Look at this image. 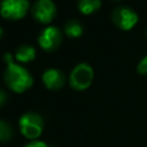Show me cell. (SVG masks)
<instances>
[{
    "label": "cell",
    "instance_id": "6da1fadb",
    "mask_svg": "<svg viewBox=\"0 0 147 147\" xmlns=\"http://www.w3.org/2000/svg\"><path fill=\"white\" fill-rule=\"evenodd\" d=\"M3 82L10 91L15 93H23L33 85V77L26 68L16 62H11L6 64Z\"/></svg>",
    "mask_w": 147,
    "mask_h": 147
},
{
    "label": "cell",
    "instance_id": "7a4b0ae2",
    "mask_svg": "<svg viewBox=\"0 0 147 147\" xmlns=\"http://www.w3.org/2000/svg\"><path fill=\"white\" fill-rule=\"evenodd\" d=\"M94 72L91 64L80 62L76 64L69 75V85L72 90L82 92L87 90L93 82Z\"/></svg>",
    "mask_w": 147,
    "mask_h": 147
},
{
    "label": "cell",
    "instance_id": "3957f363",
    "mask_svg": "<svg viewBox=\"0 0 147 147\" xmlns=\"http://www.w3.org/2000/svg\"><path fill=\"white\" fill-rule=\"evenodd\" d=\"M18 127L22 136L31 140H37L44 131V119L39 114L29 111L20 117Z\"/></svg>",
    "mask_w": 147,
    "mask_h": 147
},
{
    "label": "cell",
    "instance_id": "277c9868",
    "mask_svg": "<svg viewBox=\"0 0 147 147\" xmlns=\"http://www.w3.org/2000/svg\"><path fill=\"white\" fill-rule=\"evenodd\" d=\"M30 8L29 0H0V15L8 21L22 20Z\"/></svg>",
    "mask_w": 147,
    "mask_h": 147
},
{
    "label": "cell",
    "instance_id": "5b68a950",
    "mask_svg": "<svg viewBox=\"0 0 147 147\" xmlns=\"http://www.w3.org/2000/svg\"><path fill=\"white\" fill-rule=\"evenodd\" d=\"M139 21L137 11L129 6H118L111 11V22L122 31H130Z\"/></svg>",
    "mask_w": 147,
    "mask_h": 147
},
{
    "label": "cell",
    "instance_id": "8992f818",
    "mask_svg": "<svg viewBox=\"0 0 147 147\" xmlns=\"http://www.w3.org/2000/svg\"><path fill=\"white\" fill-rule=\"evenodd\" d=\"M62 40L63 32L55 25H47L46 28H44L37 39L39 47L47 53L55 52L61 46Z\"/></svg>",
    "mask_w": 147,
    "mask_h": 147
},
{
    "label": "cell",
    "instance_id": "52a82bcc",
    "mask_svg": "<svg viewBox=\"0 0 147 147\" xmlns=\"http://www.w3.org/2000/svg\"><path fill=\"white\" fill-rule=\"evenodd\" d=\"M30 13L36 22L47 25L55 18L57 9L53 0H36L30 8Z\"/></svg>",
    "mask_w": 147,
    "mask_h": 147
},
{
    "label": "cell",
    "instance_id": "ba28073f",
    "mask_svg": "<svg viewBox=\"0 0 147 147\" xmlns=\"http://www.w3.org/2000/svg\"><path fill=\"white\" fill-rule=\"evenodd\" d=\"M41 82L47 90L57 91L61 90L65 84L64 74L57 68H48L41 75Z\"/></svg>",
    "mask_w": 147,
    "mask_h": 147
},
{
    "label": "cell",
    "instance_id": "9c48e42d",
    "mask_svg": "<svg viewBox=\"0 0 147 147\" xmlns=\"http://www.w3.org/2000/svg\"><path fill=\"white\" fill-rule=\"evenodd\" d=\"M14 57L18 63H29L36 59V48L30 44H22L16 48Z\"/></svg>",
    "mask_w": 147,
    "mask_h": 147
},
{
    "label": "cell",
    "instance_id": "30bf717a",
    "mask_svg": "<svg viewBox=\"0 0 147 147\" xmlns=\"http://www.w3.org/2000/svg\"><path fill=\"white\" fill-rule=\"evenodd\" d=\"M63 31H64V34L68 38L77 39V38L82 37V34L84 33V26L78 20L70 18L64 23Z\"/></svg>",
    "mask_w": 147,
    "mask_h": 147
},
{
    "label": "cell",
    "instance_id": "8fae6325",
    "mask_svg": "<svg viewBox=\"0 0 147 147\" xmlns=\"http://www.w3.org/2000/svg\"><path fill=\"white\" fill-rule=\"evenodd\" d=\"M101 0H78L77 8L83 15H91L101 8Z\"/></svg>",
    "mask_w": 147,
    "mask_h": 147
},
{
    "label": "cell",
    "instance_id": "7c38bea8",
    "mask_svg": "<svg viewBox=\"0 0 147 147\" xmlns=\"http://www.w3.org/2000/svg\"><path fill=\"white\" fill-rule=\"evenodd\" d=\"M13 138V129L9 123L0 119V142H7Z\"/></svg>",
    "mask_w": 147,
    "mask_h": 147
},
{
    "label": "cell",
    "instance_id": "4fadbf2b",
    "mask_svg": "<svg viewBox=\"0 0 147 147\" xmlns=\"http://www.w3.org/2000/svg\"><path fill=\"white\" fill-rule=\"evenodd\" d=\"M137 72L141 76H147V55L139 61L137 65Z\"/></svg>",
    "mask_w": 147,
    "mask_h": 147
},
{
    "label": "cell",
    "instance_id": "5bb4252c",
    "mask_svg": "<svg viewBox=\"0 0 147 147\" xmlns=\"http://www.w3.org/2000/svg\"><path fill=\"white\" fill-rule=\"evenodd\" d=\"M23 147H48V145L41 140H31L30 142H28Z\"/></svg>",
    "mask_w": 147,
    "mask_h": 147
},
{
    "label": "cell",
    "instance_id": "9a60e30c",
    "mask_svg": "<svg viewBox=\"0 0 147 147\" xmlns=\"http://www.w3.org/2000/svg\"><path fill=\"white\" fill-rule=\"evenodd\" d=\"M14 55L11 54V53H9V52H7V53H5L3 54V56H2V60L5 61V63L6 64H9V63H11V62H14Z\"/></svg>",
    "mask_w": 147,
    "mask_h": 147
},
{
    "label": "cell",
    "instance_id": "2e32d148",
    "mask_svg": "<svg viewBox=\"0 0 147 147\" xmlns=\"http://www.w3.org/2000/svg\"><path fill=\"white\" fill-rule=\"evenodd\" d=\"M7 101V94L3 90L0 88V107H2Z\"/></svg>",
    "mask_w": 147,
    "mask_h": 147
},
{
    "label": "cell",
    "instance_id": "e0dca14e",
    "mask_svg": "<svg viewBox=\"0 0 147 147\" xmlns=\"http://www.w3.org/2000/svg\"><path fill=\"white\" fill-rule=\"evenodd\" d=\"M3 33H5V31H3V29L0 26V40L2 39V37H3Z\"/></svg>",
    "mask_w": 147,
    "mask_h": 147
},
{
    "label": "cell",
    "instance_id": "ac0fdd59",
    "mask_svg": "<svg viewBox=\"0 0 147 147\" xmlns=\"http://www.w3.org/2000/svg\"><path fill=\"white\" fill-rule=\"evenodd\" d=\"M113 1H115V2H119V1H122V0H113Z\"/></svg>",
    "mask_w": 147,
    "mask_h": 147
},
{
    "label": "cell",
    "instance_id": "d6986e66",
    "mask_svg": "<svg viewBox=\"0 0 147 147\" xmlns=\"http://www.w3.org/2000/svg\"><path fill=\"white\" fill-rule=\"evenodd\" d=\"M145 34H146V38H147V29H146V32H145Z\"/></svg>",
    "mask_w": 147,
    "mask_h": 147
}]
</instances>
